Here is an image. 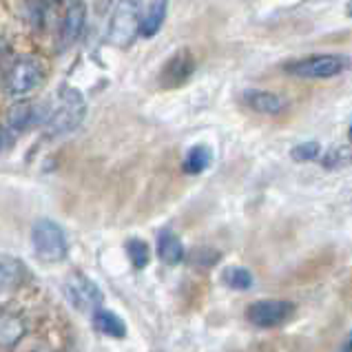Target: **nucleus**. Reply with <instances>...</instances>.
<instances>
[{"mask_svg":"<svg viewBox=\"0 0 352 352\" xmlns=\"http://www.w3.org/2000/svg\"><path fill=\"white\" fill-rule=\"evenodd\" d=\"M25 333V324L16 315H0V350L14 348Z\"/></svg>","mask_w":352,"mask_h":352,"instance_id":"obj_16","label":"nucleus"},{"mask_svg":"<svg viewBox=\"0 0 352 352\" xmlns=\"http://www.w3.org/2000/svg\"><path fill=\"white\" fill-rule=\"evenodd\" d=\"M87 113V102L82 94L78 89L65 87L60 91L58 104L54 107V111L47 116V129L52 135H65L76 131L80 124H82Z\"/></svg>","mask_w":352,"mask_h":352,"instance_id":"obj_1","label":"nucleus"},{"mask_svg":"<svg viewBox=\"0 0 352 352\" xmlns=\"http://www.w3.org/2000/svg\"><path fill=\"white\" fill-rule=\"evenodd\" d=\"M7 52V45H5V40L0 38V58H3V54Z\"/></svg>","mask_w":352,"mask_h":352,"instance_id":"obj_22","label":"nucleus"},{"mask_svg":"<svg viewBox=\"0 0 352 352\" xmlns=\"http://www.w3.org/2000/svg\"><path fill=\"white\" fill-rule=\"evenodd\" d=\"M45 80V69L36 58L18 60L7 76V89L12 96H27L38 89Z\"/></svg>","mask_w":352,"mask_h":352,"instance_id":"obj_5","label":"nucleus"},{"mask_svg":"<svg viewBox=\"0 0 352 352\" xmlns=\"http://www.w3.org/2000/svg\"><path fill=\"white\" fill-rule=\"evenodd\" d=\"M224 281L235 290H248L253 286V275H250V270H246V268L233 266V268L224 270Z\"/></svg>","mask_w":352,"mask_h":352,"instance_id":"obj_18","label":"nucleus"},{"mask_svg":"<svg viewBox=\"0 0 352 352\" xmlns=\"http://www.w3.org/2000/svg\"><path fill=\"white\" fill-rule=\"evenodd\" d=\"M319 153H321V146L317 142H306V144H297L290 155H293V160H297V162H310V160H315Z\"/></svg>","mask_w":352,"mask_h":352,"instance_id":"obj_20","label":"nucleus"},{"mask_svg":"<svg viewBox=\"0 0 352 352\" xmlns=\"http://www.w3.org/2000/svg\"><path fill=\"white\" fill-rule=\"evenodd\" d=\"M246 104L257 113H266V116H275L284 109V100H281L277 94L270 91H259V89H250V91L244 94Z\"/></svg>","mask_w":352,"mask_h":352,"instance_id":"obj_11","label":"nucleus"},{"mask_svg":"<svg viewBox=\"0 0 352 352\" xmlns=\"http://www.w3.org/2000/svg\"><path fill=\"white\" fill-rule=\"evenodd\" d=\"M284 69L295 78H308V80L335 78L346 69V58L344 56H335V54L308 56V58L295 60V63H288Z\"/></svg>","mask_w":352,"mask_h":352,"instance_id":"obj_4","label":"nucleus"},{"mask_svg":"<svg viewBox=\"0 0 352 352\" xmlns=\"http://www.w3.org/2000/svg\"><path fill=\"white\" fill-rule=\"evenodd\" d=\"M157 255H160V259L166 261V264H170V266L179 264L184 257V248H182L179 237L175 233H170V230H164L157 239Z\"/></svg>","mask_w":352,"mask_h":352,"instance_id":"obj_14","label":"nucleus"},{"mask_svg":"<svg viewBox=\"0 0 352 352\" xmlns=\"http://www.w3.org/2000/svg\"><path fill=\"white\" fill-rule=\"evenodd\" d=\"M34 253L45 264H56L67 257V237L65 230L52 219H38L32 230Z\"/></svg>","mask_w":352,"mask_h":352,"instance_id":"obj_2","label":"nucleus"},{"mask_svg":"<svg viewBox=\"0 0 352 352\" xmlns=\"http://www.w3.org/2000/svg\"><path fill=\"white\" fill-rule=\"evenodd\" d=\"M337 352H350V341H346V344L341 346V348H339Z\"/></svg>","mask_w":352,"mask_h":352,"instance_id":"obj_23","label":"nucleus"},{"mask_svg":"<svg viewBox=\"0 0 352 352\" xmlns=\"http://www.w3.org/2000/svg\"><path fill=\"white\" fill-rule=\"evenodd\" d=\"M23 275H25V268L20 261L12 257L0 259V299L12 297L16 293L20 284H23Z\"/></svg>","mask_w":352,"mask_h":352,"instance_id":"obj_9","label":"nucleus"},{"mask_svg":"<svg viewBox=\"0 0 352 352\" xmlns=\"http://www.w3.org/2000/svg\"><path fill=\"white\" fill-rule=\"evenodd\" d=\"M126 253L133 261L135 268H144L148 264V246L142 239H129L126 241Z\"/></svg>","mask_w":352,"mask_h":352,"instance_id":"obj_19","label":"nucleus"},{"mask_svg":"<svg viewBox=\"0 0 352 352\" xmlns=\"http://www.w3.org/2000/svg\"><path fill=\"white\" fill-rule=\"evenodd\" d=\"M87 23V7L82 3H74L67 9L65 14V23H63V40L65 43H76L82 34Z\"/></svg>","mask_w":352,"mask_h":352,"instance_id":"obj_12","label":"nucleus"},{"mask_svg":"<svg viewBox=\"0 0 352 352\" xmlns=\"http://www.w3.org/2000/svg\"><path fill=\"white\" fill-rule=\"evenodd\" d=\"M94 326L98 333L109 335V337H124L126 335V326L124 321L120 319L111 310H94Z\"/></svg>","mask_w":352,"mask_h":352,"instance_id":"obj_15","label":"nucleus"},{"mask_svg":"<svg viewBox=\"0 0 352 352\" xmlns=\"http://www.w3.org/2000/svg\"><path fill=\"white\" fill-rule=\"evenodd\" d=\"M40 107L38 104H32V102H20V104H14L9 109V116H7V124L9 129L14 131H25L29 126H34L40 118Z\"/></svg>","mask_w":352,"mask_h":352,"instance_id":"obj_13","label":"nucleus"},{"mask_svg":"<svg viewBox=\"0 0 352 352\" xmlns=\"http://www.w3.org/2000/svg\"><path fill=\"white\" fill-rule=\"evenodd\" d=\"M140 32V0H118L113 9L111 25H109V40L118 47L133 43Z\"/></svg>","mask_w":352,"mask_h":352,"instance_id":"obj_3","label":"nucleus"},{"mask_svg":"<svg viewBox=\"0 0 352 352\" xmlns=\"http://www.w3.org/2000/svg\"><path fill=\"white\" fill-rule=\"evenodd\" d=\"M166 7H168V0H148L146 12H144L142 20H140V34L146 38L155 36L164 25Z\"/></svg>","mask_w":352,"mask_h":352,"instance_id":"obj_10","label":"nucleus"},{"mask_svg":"<svg viewBox=\"0 0 352 352\" xmlns=\"http://www.w3.org/2000/svg\"><path fill=\"white\" fill-rule=\"evenodd\" d=\"M193 72H195V58L188 49H182V52H177L164 65L162 74H160V82L164 87H179L193 76Z\"/></svg>","mask_w":352,"mask_h":352,"instance_id":"obj_8","label":"nucleus"},{"mask_svg":"<svg viewBox=\"0 0 352 352\" xmlns=\"http://www.w3.org/2000/svg\"><path fill=\"white\" fill-rule=\"evenodd\" d=\"M210 160H213L210 148L204 146V144H197V146H193L186 153V157H184V170H186V173H190V175H197V173H202V170L208 168Z\"/></svg>","mask_w":352,"mask_h":352,"instance_id":"obj_17","label":"nucleus"},{"mask_svg":"<svg viewBox=\"0 0 352 352\" xmlns=\"http://www.w3.org/2000/svg\"><path fill=\"white\" fill-rule=\"evenodd\" d=\"M65 295L80 313H94V310H98V306L102 304V293H100V288L91 279H87L80 273L69 275V279L65 281Z\"/></svg>","mask_w":352,"mask_h":352,"instance_id":"obj_6","label":"nucleus"},{"mask_svg":"<svg viewBox=\"0 0 352 352\" xmlns=\"http://www.w3.org/2000/svg\"><path fill=\"white\" fill-rule=\"evenodd\" d=\"M9 144H12V135H9V131L0 126V151L7 148Z\"/></svg>","mask_w":352,"mask_h":352,"instance_id":"obj_21","label":"nucleus"},{"mask_svg":"<svg viewBox=\"0 0 352 352\" xmlns=\"http://www.w3.org/2000/svg\"><path fill=\"white\" fill-rule=\"evenodd\" d=\"M290 313H293V304L281 299H261L246 310L248 321L257 328H277L290 317Z\"/></svg>","mask_w":352,"mask_h":352,"instance_id":"obj_7","label":"nucleus"}]
</instances>
